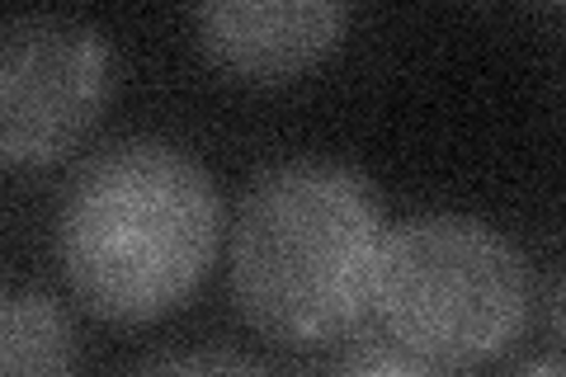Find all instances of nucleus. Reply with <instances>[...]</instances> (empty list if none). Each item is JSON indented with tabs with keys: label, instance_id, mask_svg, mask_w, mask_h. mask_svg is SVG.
Masks as SVG:
<instances>
[{
	"label": "nucleus",
	"instance_id": "obj_1",
	"mask_svg": "<svg viewBox=\"0 0 566 377\" xmlns=\"http://www.w3.org/2000/svg\"><path fill=\"white\" fill-rule=\"evenodd\" d=\"M222 245L212 175L161 137H123L71 175L57 260L85 312L147 326L193 297Z\"/></svg>",
	"mask_w": 566,
	"mask_h": 377
},
{
	"label": "nucleus",
	"instance_id": "obj_4",
	"mask_svg": "<svg viewBox=\"0 0 566 377\" xmlns=\"http://www.w3.org/2000/svg\"><path fill=\"white\" fill-rule=\"evenodd\" d=\"M104 33L66 14L0 24V166L39 170L76 151L109 100Z\"/></svg>",
	"mask_w": 566,
	"mask_h": 377
},
{
	"label": "nucleus",
	"instance_id": "obj_5",
	"mask_svg": "<svg viewBox=\"0 0 566 377\" xmlns=\"http://www.w3.org/2000/svg\"><path fill=\"white\" fill-rule=\"evenodd\" d=\"M193 29L208 62L232 81L283 85L340 48L349 10L331 0H212Z\"/></svg>",
	"mask_w": 566,
	"mask_h": 377
},
{
	"label": "nucleus",
	"instance_id": "obj_9",
	"mask_svg": "<svg viewBox=\"0 0 566 377\" xmlns=\"http://www.w3.org/2000/svg\"><path fill=\"white\" fill-rule=\"evenodd\" d=\"M515 377H562V358H538V364H524Z\"/></svg>",
	"mask_w": 566,
	"mask_h": 377
},
{
	"label": "nucleus",
	"instance_id": "obj_6",
	"mask_svg": "<svg viewBox=\"0 0 566 377\" xmlns=\"http://www.w3.org/2000/svg\"><path fill=\"white\" fill-rule=\"evenodd\" d=\"M81 335L57 297L0 289V377H76Z\"/></svg>",
	"mask_w": 566,
	"mask_h": 377
},
{
	"label": "nucleus",
	"instance_id": "obj_3",
	"mask_svg": "<svg viewBox=\"0 0 566 377\" xmlns=\"http://www.w3.org/2000/svg\"><path fill=\"white\" fill-rule=\"evenodd\" d=\"M374 312L387 345L449 377L515 349L534 289L505 231L468 212H420L382 231Z\"/></svg>",
	"mask_w": 566,
	"mask_h": 377
},
{
	"label": "nucleus",
	"instance_id": "obj_8",
	"mask_svg": "<svg viewBox=\"0 0 566 377\" xmlns=\"http://www.w3.org/2000/svg\"><path fill=\"white\" fill-rule=\"evenodd\" d=\"M331 377H444V373L424 368L420 358L401 354L397 345H359L335 364Z\"/></svg>",
	"mask_w": 566,
	"mask_h": 377
},
{
	"label": "nucleus",
	"instance_id": "obj_2",
	"mask_svg": "<svg viewBox=\"0 0 566 377\" xmlns=\"http://www.w3.org/2000/svg\"><path fill=\"white\" fill-rule=\"evenodd\" d=\"M382 203L335 160H283L251 179L232 222V297L279 345H326L374 312Z\"/></svg>",
	"mask_w": 566,
	"mask_h": 377
},
{
	"label": "nucleus",
	"instance_id": "obj_7",
	"mask_svg": "<svg viewBox=\"0 0 566 377\" xmlns=\"http://www.w3.org/2000/svg\"><path fill=\"white\" fill-rule=\"evenodd\" d=\"M133 377H274V373L237 349H180L137 368Z\"/></svg>",
	"mask_w": 566,
	"mask_h": 377
}]
</instances>
